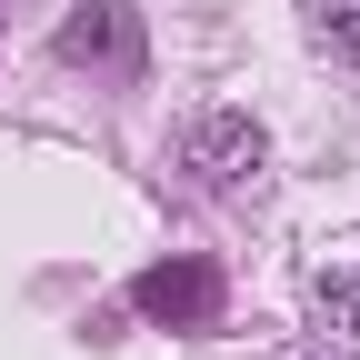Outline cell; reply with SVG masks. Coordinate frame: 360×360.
Returning a JSON list of instances; mask_svg holds the SVG:
<instances>
[{"label": "cell", "instance_id": "cell-6", "mask_svg": "<svg viewBox=\"0 0 360 360\" xmlns=\"http://www.w3.org/2000/svg\"><path fill=\"white\" fill-rule=\"evenodd\" d=\"M310 360H340V350H310Z\"/></svg>", "mask_w": 360, "mask_h": 360}, {"label": "cell", "instance_id": "cell-5", "mask_svg": "<svg viewBox=\"0 0 360 360\" xmlns=\"http://www.w3.org/2000/svg\"><path fill=\"white\" fill-rule=\"evenodd\" d=\"M310 20H321L330 51H360V0H310Z\"/></svg>", "mask_w": 360, "mask_h": 360}, {"label": "cell", "instance_id": "cell-2", "mask_svg": "<svg viewBox=\"0 0 360 360\" xmlns=\"http://www.w3.org/2000/svg\"><path fill=\"white\" fill-rule=\"evenodd\" d=\"M130 310L160 330H210L220 321V270L210 260H150L141 281H130Z\"/></svg>", "mask_w": 360, "mask_h": 360}, {"label": "cell", "instance_id": "cell-3", "mask_svg": "<svg viewBox=\"0 0 360 360\" xmlns=\"http://www.w3.org/2000/svg\"><path fill=\"white\" fill-rule=\"evenodd\" d=\"M60 60H110V70H130V60H141V20L110 11V0H101V11H70V20H60Z\"/></svg>", "mask_w": 360, "mask_h": 360}, {"label": "cell", "instance_id": "cell-1", "mask_svg": "<svg viewBox=\"0 0 360 360\" xmlns=\"http://www.w3.org/2000/svg\"><path fill=\"white\" fill-rule=\"evenodd\" d=\"M260 160H270V141H260L250 110H200L191 130H180V170H191L200 191H250Z\"/></svg>", "mask_w": 360, "mask_h": 360}, {"label": "cell", "instance_id": "cell-4", "mask_svg": "<svg viewBox=\"0 0 360 360\" xmlns=\"http://www.w3.org/2000/svg\"><path fill=\"white\" fill-rule=\"evenodd\" d=\"M310 300H321L330 330H360V231H340L321 260H310Z\"/></svg>", "mask_w": 360, "mask_h": 360}]
</instances>
